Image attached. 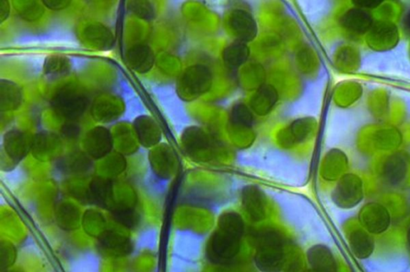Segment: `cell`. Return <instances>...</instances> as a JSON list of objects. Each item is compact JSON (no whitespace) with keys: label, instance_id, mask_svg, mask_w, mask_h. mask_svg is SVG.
<instances>
[{"label":"cell","instance_id":"obj_11","mask_svg":"<svg viewBox=\"0 0 410 272\" xmlns=\"http://www.w3.org/2000/svg\"><path fill=\"white\" fill-rule=\"evenodd\" d=\"M114 217L120 224L130 227V228L136 225L138 220L136 213L130 210L115 211Z\"/></svg>","mask_w":410,"mask_h":272},{"label":"cell","instance_id":"obj_5","mask_svg":"<svg viewBox=\"0 0 410 272\" xmlns=\"http://www.w3.org/2000/svg\"><path fill=\"white\" fill-rule=\"evenodd\" d=\"M342 24L349 31L363 33L370 28L372 18L362 9H351L343 16Z\"/></svg>","mask_w":410,"mask_h":272},{"label":"cell","instance_id":"obj_10","mask_svg":"<svg viewBox=\"0 0 410 272\" xmlns=\"http://www.w3.org/2000/svg\"><path fill=\"white\" fill-rule=\"evenodd\" d=\"M46 61V70L48 74L62 75L69 69L68 62L64 61L65 58L61 57H50Z\"/></svg>","mask_w":410,"mask_h":272},{"label":"cell","instance_id":"obj_15","mask_svg":"<svg viewBox=\"0 0 410 272\" xmlns=\"http://www.w3.org/2000/svg\"><path fill=\"white\" fill-rule=\"evenodd\" d=\"M80 133V129L73 124H68L63 126V134L69 138H74Z\"/></svg>","mask_w":410,"mask_h":272},{"label":"cell","instance_id":"obj_7","mask_svg":"<svg viewBox=\"0 0 410 272\" xmlns=\"http://www.w3.org/2000/svg\"><path fill=\"white\" fill-rule=\"evenodd\" d=\"M90 153L95 158L104 156L110 151L112 141L110 135L105 129H95L90 134Z\"/></svg>","mask_w":410,"mask_h":272},{"label":"cell","instance_id":"obj_3","mask_svg":"<svg viewBox=\"0 0 410 272\" xmlns=\"http://www.w3.org/2000/svg\"><path fill=\"white\" fill-rule=\"evenodd\" d=\"M51 105L63 118L75 119L85 111L88 100L82 95L63 92L54 97Z\"/></svg>","mask_w":410,"mask_h":272},{"label":"cell","instance_id":"obj_17","mask_svg":"<svg viewBox=\"0 0 410 272\" xmlns=\"http://www.w3.org/2000/svg\"><path fill=\"white\" fill-rule=\"evenodd\" d=\"M406 24L408 26L409 29L410 30V11H409V15L407 16V18H406Z\"/></svg>","mask_w":410,"mask_h":272},{"label":"cell","instance_id":"obj_16","mask_svg":"<svg viewBox=\"0 0 410 272\" xmlns=\"http://www.w3.org/2000/svg\"><path fill=\"white\" fill-rule=\"evenodd\" d=\"M10 13V4L9 1H0V18L3 23L9 17Z\"/></svg>","mask_w":410,"mask_h":272},{"label":"cell","instance_id":"obj_9","mask_svg":"<svg viewBox=\"0 0 410 272\" xmlns=\"http://www.w3.org/2000/svg\"><path fill=\"white\" fill-rule=\"evenodd\" d=\"M130 57L132 60L130 61L133 69L143 72V70L145 71L149 70L152 68L154 62V55L152 50L147 47H141V56H137L136 54L133 53L130 50Z\"/></svg>","mask_w":410,"mask_h":272},{"label":"cell","instance_id":"obj_6","mask_svg":"<svg viewBox=\"0 0 410 272\" xmlns=\"http://www.w3.org/2000/svg\"><path fill=\"white\" fill-rule=\"evenodd\" d=\"M23 101V93L16 83L1 81V110L16 109L21 107Z\"/></svg>","mask_w":410,"mask_h":272},{"label":"cell","instance_id":"obj_8","mask_svg":"<svg viewBox=\"0 0 410 272\" xmlns=\"http://www.w3.org/2000/svg\"><path fill=\"white\" fill-rule=\"evenodd\" d=\"M102 247L113 254L122 255L128 254L130 244L127 239L117 236L112 232L107 233L101 239Z\"/></svg>","mask_w":410,"mask_h":272},{"label":"cell","instance_id":"obj_2","mask_svg":"<svg viewBox=\"0 0 410 272\" xmlns=\"http://www.w3.org/2000/svg\"><path fill=\"white\" fill-rule=\"evenodd\" d=\"M209 255L215 261L226 263L238 254L240 237L237 233L226 231L216 234L209 244Z\"/></svg>","mask_w":410,"mask_h":272},{"label":"cell","instance_id":"obj_4","mask_svg":"<svg viewBox=\"0 0 410 272\" xmlns=\"http://www.w3.org/2000/svg\"><path fill=\"white\" fill-rule=\"evenodd\" d=\"M229 24L234 33L240 38L248 40L254 38L256 31L255 22L248 13L241 10L235 11L231 16Z\"/></svg>","mask_w":410,"mask_h":272},{"label":"cell","instance_id":"obj_1","mask_svg":"<svg viewBox=\"0 0 410 272\" xmlns=\"http://www.w3.org/2000/svg\"><path fill=\"white\" fill-rule=\"evenodd\" d=\"M285 249L278 238H267L259 244L256 263L265 272H278L283 266Z\"/></svg>","mask_w":410,"mask_h":272},{"label":"cell","instance_id":"obj_14","mask_svg":"<svg viewBox=\"0 0 410 272\" xmlns=\"http://www.w3.org/2000/svg\"><path fill=\"white\" fill-rule=\"evenodd\" d=\"M354 3L361 9H374L379 5L382 1H378V0H359V1H355Z\"/></svg>","mask_w":410,"mask_h":272},{"label":"cell","instance_id":"obj_13","mask_svg":"<svg viewBox=\"0 0 410 272\" xmlns=\"http://www.w3.org/2000/svg\"><path fill=\"white\" fill-rule=\"evenodd\" d=\"M44 6L48 9L54 11H61L68 8L70 4V1H43Z\"/></svg>","mask_w":410,"mask_h":272},{"label":"cell","instance_id":"obj_12","mask_svg":"<svg viewBox=\"0 0 410 272\" xmlns=\"http://www.w3.org/2000/svg\"><path fill=\"white\" fill-rule=\"evenodd\" d=\"M131 10L141 18H150L153 17V9L151 8L149 3L147 2H132Z\"/></svg>","mask_w":410,"mask_h":272}]
</instances>
